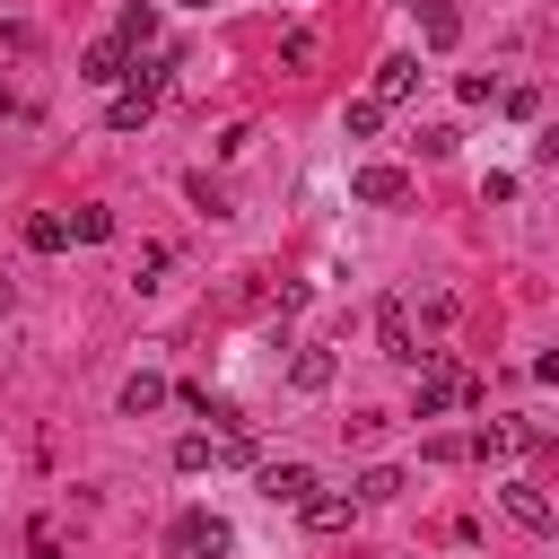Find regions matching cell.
Returning a JSON list of instances; mask_svg holds the SVG:
<instances>
[{
  "label": "cell",
  "mask_w": 559,
  "mask_h": 559,
  "mask_svg": "<svg viewBox=\"0 0 559 559\" xmlns=\"http://www.w3.org/2000/svg\"><path fill=\"white\" fill-rule=\"evenodd\" d=\"M419 35H428V52H454L463 44V9L454 0H419Z\"/></svg>",
  "instance_id": "9c48e42d"
},
{
  "label": "cell",
  "mask_w": 559,
  "mask_h": 559,
  "mask_svg": "<svg viewBox=\"0 0 559 559\" xmlns=\"http://www.w3.org/2000/svg\"><path fill=\"white\" fill-rule=\"evenodd\" d=\"M0 52H9V61H35V35H26V26H9V17H0Z\"/></svg>",
  "instance_id": "7402d4cb"
},
{
  "label": "cell",
  "mask_w": 559,
  "mask_h": 559,
  "mask_svg": "<svg viewBox=\"0 0 559 559\" xmlns=\"http://www.w3.org/2000/svg\"><path fill=\"white\" fill-rule=\"evenodd\" d=\"M183 9H218V0H183Z\"/></svg>",
  "instance_id": "484cf974"
},
{
  "label": "cell",
  "mask_w": 559,
  "mask_h": 559,
  "mask_svg": "<svg viewBox=\"0 0 559 559\" xmlns=\"http://www.w3.org/2000/svg\"><path fill=\"white\" fill-rule=\"evenodd\" d=\"M411 87H419V61H411V52H393V61L376 70V105H402Z\"/></svg>",
  "instance_id": "7c38bea8"
},
{
  "label": "cell",
  "mask_w": 559,
  "mask_h": 559,
  "mask_svg": "<svg viewBox=\"0 0 559 559\" xmlns=\"http://www.w3.org/2000/svg\"><path fill=\"white\" fill-rule=\"evenodd\" d=\"M507 515H515L524 533H542V524H550V498H542L533 480H507Z\"/></svg>",
  "instance_id": "5bb4252c"
},
{
  "label": "cell",
  "mask_w": 559,
  "mask_h": 559,
  "mask_svg": "<svg viewBox=\"0 0 559 559\" xmlns=\"http://www.w3.org/2000/svg\"><path fill=\"white\" fill-rule=\"evenodd\" d=\"M332 376H341V358H332V349H297V358H288V384H297V393H323Z\"/></svg>",
  "instance_id": "8fae6325"
},
{
  "label": "cell",
  "mask_w": 559,
  "mask_h": 559,
  "mask_svg": "<svg viewBox=\"0 0 559 559\" xmlns=\"http://www.w3.org/2000/svg\"><path fill=\"white\" fill-rule=\"evenodd\" d=\"M480 384H472V367H454V358H428V376H419V419H437V411H454V402H472Z\"/></svg>",
  "instance_id": "7a4b0ae2"
},
{
  "label": "cell",
  "mask_w": 559,
  "mask_h": 559,
  "mask_svg": "<svg viewBox=\"0 0 559 559\" xmlns=\"http://www.w3.org/2000/svg\"><path fill=\"white\" fill-rule=\"evenodd\" d=\"M542 157H559V131H550V140H542Z\"/></svg>",
  "instance_id": "d4e9b609"
},
{
  "label": "cell",
  "mask_w": 559,
  "mask_h": 559,
  "mask_svg": "<svg viewBox=\"0 0 559 559\" xmlns=\"http://www.w3.org/2000/svg\"><path fill=\"white\" fill-rule=\"evenodd\" d=\"M131 70H140V61H131V44H114V35H105V44H87V61H79V79H87V87H131Z\"/></svg>",
  "instance_id": "8992f818"
},
{
  "label": "cell",
  "mask_w": 559,
  "mask_h": 559,
  "mask_svg": "<svg viewBox=\"0 0 559 559\" xmlns=\"http://www.w3.org/2000/svg\"><path fill=\"white\" fill-rule=\"evenodd\" d=\"M358 498H402V472H393V463H376V472H358Z\"/></svg>",
  "instance_id": "d6986e66"
},
{
  "label": "cell",
  "mask_w": 559,
  "mask_h": 559,
  "mask_svg": "<svg viewBox=\"0 0 559 559\" xmlns=\"http://www.w3.org/2000/svg\"><path fill=\"white\" fill-rule=\"evenodd\" d=\"M227 542H236V533H227V524H218L210 507H192V515H175V550H183V559H218Z\"/></svg>",
  "instance_id": "5b68a950"
},
{
  "label": "cell",
  "mask_w": 559,
  "mask_h": 559,
  "mask_svg": "<svg viewBox=\"0 0 559 559\" xmlns=\"http://www.w3.org/2000/svg\"><path fill=\"white\" fill-rule=\"evenodd\" d=\"M349 201H367V210H402V201H411V175L384 166V157H367V166L349 175Z\"/></svg>",
  "instance_id": "3957f363"
},
{
  "label": "cell",
  "mask_w": 559,
  "mask_h": 559,
  "mask_svg": "<svg viewBox=\"0 0 559 559\" xmlns=\"http://www.w3.org/2000/svg\"><path fill=\"white\" fill-rule=\"evenodd\" d=\"M262 498L271 507H306L314 498V463H297V454L288 463H262Z\"/></svg>",
  "instance_id": "52a82bcc"
},
{
  "label": "cell",
  "mask_w": 559,
  "mask_h": 559,
  "mask_svg": "<svg viewBox=\"0 0 559 559\" xmlns=\"http://www.w3.org/2000/svg\"><path fill=\"white\" fill-rule=\"evenodd\" d=\"M376 349H384L393 367H428V358H437V349H419V332H411V306H402V297H384V306H376Z\"/></svg>",
  "instance_id": "6da1fadb"
},
{
  "label": "cell",
  "mask_w": 559,
  "mask_h": 559,
  "mask_svg": "<svg viewBox=\"0 0 559 559\" xmlns=\"http://www.w3.org/2000/svg\"><path fill=\"white\" fill-rule=\"evenodd\" d=\"M210 463V437H175V472H201Z\"/></svg>",
  "instance_id": "44dd1931"
},
{
  "label": "cell",
  "mask_w": 559,
  "mask_h": 559,
  "mask_svg": "<svg viewBox=\"0 0 559 559\" xmlns=\"http://www.w3.org/2000/svg\"><path fill=\"white\" fill-rule=\"evenodd\" d=\"M148 114H157V87H148V79H131V87H114V105H105V122H114V131H140Z\"/></svg>",
  "instance_id": "30bf717a"
},
{
  "label": "cell",
  "mask_w": 559,
  "mask_h": 559,
  "mask_svg": "<svg viewBox=\"0 0 559 559\" xmlns=\"http://www.w3.org/2000/svg\"><path fill=\"white\" fill-rule=\"evenodd\" d=\"M166 393H175V384H166V376H148V367H140V376H131V384H122V419H148V411H157V402H166Z\"/></svg>",
  "instance_id": "4fadbf2b"
},
{
  "label": "cell",
  "mask_w": 559,
  "mask_h": 559,
  "mask_svg": "<svg viewBox=\"0 0 559 559\" xmlns=\"http://www.w3.org/2000/svg\"><path fill=\"white\" fill-rule=\"evenodd\" d=\"M70 236H79V245H105V236H114V210H105V201L70 210Z\"/></svg>",
  "instance_id": "e0dca14e"
},
{
  "label": "cell",
  "mask_w": 559,
  "mask_h": 559,
  "mask_svg": "<svg viewBox=\"0 0 559 559\" xmlns=\"http://www.w3.org/2000/svg\"><path fill=\"white\" fill-rule=\"evenodd\" d=\"M297 515H306V533H349V515H358V489H314Z\"/></svg>",
  "instance_id": "ba28073f"
},
{
  "label": "cell",
  "mask_w": 559,
  "mask_h": 559,
  "mask_svg": "<svg viewBox=\"0 0 559 559\" xmlns=\"http://www.w3.org/2000/svg\"><path fill=\"white\" fill-rule=\"evenodd\" d=\"M26 245H35V253H61V245H70V218H61V210H35V218H26Z\"/></svg>",
  "instance_id": "2e32d148"
},
{
  "label": "cell",
  "mask_w": 559,
  "mask_h": 559,
  "mask_svg": "<svg viewBox=\"0 0 559 559\" xmlns=\"http://www.w3.org/2000/svg\"><path fill=\"white\" fill-rule=\"evenodd\" d=\"M114 44H131V52H140V44H157V9H148V0H131V9L114 17Z\"/></svg>",
  "instance_id": "9a60e30c"
},
{
  "label": "cell",
  "mask_w": 559,
  "mask_h": 559,
  "mask_svg": "<svg viewBox=\"0 0 559 559\" xmlns=\"http://www.w3.org/2000/svg\"><path fill=\"white\" fill-rule=\"evenodd\" d=\"M472 454H542V428L533 419H489V428H472Z\"/></svg>",
  "instance_id": "277c9868"
},
{
  "label": "cell",
  "mask_w": 559,
  "mask_h": 559,
  "mask_svg": "<svg viewBox=\"0 0 559 559\" xmlns=\"http://www.w3.org/2000/svg\"><path fill=\"white\" fill-rule=\"evenodd\" d=\"M280 61H288V70H314V26H297V35L280 44Z\"/></svg>",
  "instance_id": "ffe728a7"
},
{
  "label": "cell",
  "mask_w": 559,
  "mask_h": 559,
  "mask_svg": "<svg viewBox=\"0 0 559 559\" xmlns=\"http://www.w3.org/2000/svg\"><path fill=\"white\" fill-rule=\"evenodd\" d=\"M341 131H349V140H376V131H384V105H376V96H358V105L341 114Z\"/></svg>",
  "instance_id": "ac0fdd59"
},
{
  "label": "cell",
  "mask_w": 559,
  "mask_h": 559,
  "mask_svg": "<svg viewBox=\"0 0 559 559\" xmlns=\"http://www.w3.org/2000/svg\"><path fill=\"white\" fill-rule=\"evenodd\" d=\"M26 559H61V533H52V524H35V533H26Z\"/></svg>",
  "instance_id": "603a6c76"
},
{
  "label": "cell",
  "mask_w": 559,
  "mask_h": 559,
  "mask_svg": "<svg viewBox=\"0 0 559 559\" xmlns=\"http://www.w3.org/2000/svg\"><path fill=\"white\" fill-rule=\"evenodd\" d=\"M9 297H17V288H9V280H0V314H9Z\"/></svg>",
  "instance_id": "cb8c5ba5"
}]
</instances>
